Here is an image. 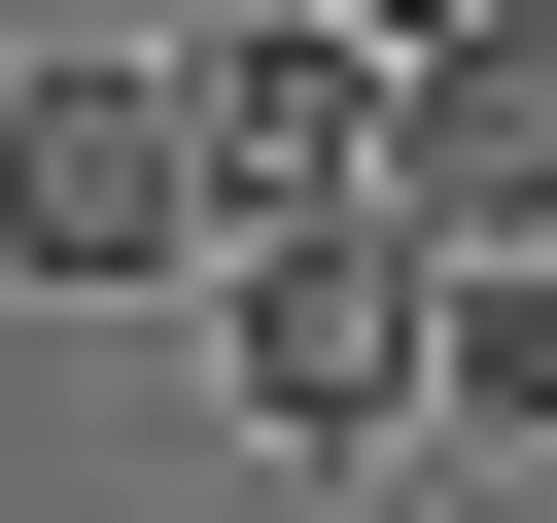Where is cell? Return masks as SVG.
<instances>
[{
    "instance_id": "1",
    "label": "cell",
    "mask_w": 557,
    "mask_h": 523,
    "mask_svg": "<svg viewBox=\"0 0 557 523\" xmlns=\"http://www.w3.org/2000/svg\"><path fill=\"white\" fill-rule=\"evenodd\" d=\"M0 279H35V314H139V279H209L174 35H35V70H0Z\"/></svg>"
},
{
    "instance_id": "2",
    "label": "cell",
    "mask_w": 557,
    "mask_h": 523,
    "mask_svg": "<svg viewBox=\"0 0 557 523\" xmlns=\"http://www.w3.org/2000/svg\"><path fill=\"white\" fill-rule=\"evenodd\" d=\"M209 384H244L278 453H418V244H383V209L209 244Z\"/></svg>"
},
{
    "instance_id": "3",
    "label": "cell",
    "mask_w": 557,
    "mask_h": 523,
    "mask_svg": "<svg viewBox=\"0 0 557 523\" xmlns=\"http://www.w3.org/2000/svg\"><path fill=\"white\" fill-rule=\"evenodd\" d=\"M418 279H557V0H487V35H418L383 70V174H348Z\"/></svg>"
},
{
    "instance_id": "4",
    "label": "cell",
    "mask_w": 557,
    "mask_h": 523,
    "mask_svg": "<svg viewBox=\"0 0 557 523\" xmlns=\"http://www.w3.org/2000/svg\"><path fill=\"white\" fill-rule=\"evenodd\" d=\"M174 139H209V244H278V209L383 174V70H348L313 0H244V35H174Z\"/></svg>"
},
{
    "instance_id": "5",
    "label": "cell",
    "mask_w": 557,
    "mask_h": 523,
    "mask_svg": "<svg viewBox=\"0 0 557 523\" xmlns=\"http://www.w3.org/2000/svg\"><path fill=\"white\" fill-rule=\"evenodd\" d=\"M418 418L522 453V418H557V279H418Z\"/></svg>"
},
{
    "instance_id": "6",
    "label": "cell",
    "mask_w": 557,
    "mask_h": 523,
    "mask_svg": "<svg viewBox=\"0 0 557 523\" xmlns=\"http://www.w3.org/2000/svg\"><path fill=\"white\" fill-rule=\"evenodd\" d=\"M313 35H348V70H418V35H487V0H313Z\"/></svg>"
},
{
    "instance_id": "7",
    "label": "cell",
    "mask_w": 557,
    "mask_h": 523,
    "mask_svg": "<svg viewBox=\"0 0 557 523\" xmlns=\"http://www.w3.org/2000/svg\"><path fill=\"white\" fill-rule=\"evenodd\" d=\"M174 35H244V0H174Z\"/></svg>"
}]
</instances>
